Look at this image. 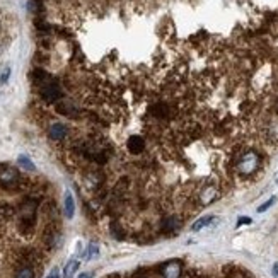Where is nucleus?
<instances>
[{"label": "nucleus", "mask_w": 278, "mask_h": 278, "mask_svg": "<svg viewBox=\"0 0 278 278\" xmlns=\"http://www.w3.org/2000/svg\"><path fill=\"white\" fill-rule=\"evenodd\" d=\"M150 113H152L156 118H167L171 113V109L166 106V104H154L152 108H150Z\"/></svg>", "instance_id": "obj_13"}, {"label": "nucleus", "mask_w": 278, "mask_h": 278, "mask_svg": "<svg viewBox=\"0 0 278 278\" xmlns=\"http://www.w3.org/2000/svg\"><path fill=\"white\" fill-rule=\"evenodd\" d=\"M29 9L33 12H38V11H41V4L38 2V0H31V2H29Z\"/></svg>", "instance_id": "obj_23"}, {"label": "nucleus", "mask_w": 278, "mask_h": 278, "mask_svg": "<svg viewBox=\"0 0 278 278\" xmlns=\"http://www.w3.org/2000/svg\"><path fill=\"white\" fill-rule=\"evenodd\" d=\"M63 212H65L67 218H72L75 213V202H74V197H72L70 191H67L65 193V200H63Z\"/></svg>", "instance_id": "obj_9"}, {"label": "nucleus", "mask_w": 278, "mask_h": 278, "mask_svg": "<svg viewBox=\"0 0 278 278\" xmlns=\"http://www.w3.org/2000/svg\"><path fill=\"white\" fill-rule=\"evenodd\" d=\"M98 254H99L98 244H96V243H90L89 248H87V254H85V258H87V259H94V258H98Z\"/></svg>", "instance_id": "obj_20"}, {"label": "nucleus", "mask_w": 278, "mask_h": 278, "mask_svg": "<svg viewBox=\"0 0 278 278\" xmlns=\"http://www.w3.org/2000/svg\"><path fill=\"white\" fill-rule=\"evenodd\" d=\"M126 147H128L130 154L138 156V154H142L145 149V140L140 135H131L128 138V142H126Z\"/></svg>", "instance_id": "obj_6"}, {"label": "nucleus", "mask_w": 278, "mask_h": 278, "mask_svg": "<svg viewBox=\"0 0 278 278\" xmlns=\"http://www.w3.org/2000/svg\"><path fill=\"white\" fill-rule=\"evenodd\" d=\"M212 222H213V217H212V215H208V217H202V218H200V220L195 222L191 229H193L195 232H197V230H200V229H203V227H207L208 224H212Z\"/></svg>", "instance_id": "obj_17"}, {"label": "nucleus", "mask_w": 278, "mask_h": 278, "mask_svg": "<svg viewBox=\"0 0 278 278\" xmlns=\"http://www.w3.org/2000/svg\"><path fill=\"white\" fill-rule=\"evenodd\" d=\"M19 183V172L12 167H4L0 169V184L2 186H12Z\"/></svg>", "instance_id": "obj_5"}, {"label": "nucleus", "mask_w": 278, "mask_h": 278, "mask_svg": "<svg viewBox=\"0 0 278 278\" xmlns=\"http://www.w3.org/2000/svg\"><path fill=\"white\" fill-rule=\"evenodd\" d=\"M217 195H218V191H217L215 186H207V188H205L202 193H200V200H202V205H208V203L215 202Z\"/></svg>", "instance_id": "obj_8"}, {"label": "nucleus", "mask_w": 278, "mask_h": 278, "mask_svg": "<svg viewBox=\"0 0 278 278\" xmlns=\"http://www.w3.org/2000/svg\"><path fill=\"white\" fill-rule=\"evenodd\" d=\"M224 275L225 278H248V273L236 266H227L224 270Z\"/></svg>", "instance_id": "obj_14"}, {"label": "nucleus", "mask_w": 278, "mask_h": 278, "mask_svg": "<svg viewBox=\"0 0 278 278\" xmlns=\"http://www.w3.org/2000/svg\"><path fill=\"white\" fill-rule=\"evenodd\" d=\"M17 162H19V166L22 167V169H26V171H34V164L29 161V157L19 156V159H17Z\"/></svg>", "instance_id": "obj_19"}, {"label": "nucleus", "mask_w": 278, "mask_h": 278, "mask_svg": "<svg viewBox=\"0 0 278 278\" xmlns=\"http://www.w3.org/2000/svg\"><path fill=\"white\" fill-rule=\"evenodd\" d=\"M36 202L34 200H26L21 205V212H19V229L22 234H31L34 230L36 224Z\"/></svg>", "instance_id": "obj_1"}, {"label": "nucleus", "mask_w": 278, "mask_h": 278, "mask_svg": "<svg viewBox=\"0 0 278 278\" xmlns=\"http://www.w3.org/2000/svg\"><path fill=\"white\" fill-rule=\"evenodd\" d=\"M92 276H94L92 271H85V273H82V275H79L77 278H92Z\"/></svg>", "instance_id": "obj_25"}, {"label": "nucleus", "mask_w": 278, "mask_h": 278, "mask_svg": "<svg viewBox=\"0 0 278 278\" xmlns=\"http://www.w3.org/2000/svg\"><path fill=\"white\" fill-rule=\"evenodd\" d=\"M57 111L60 115H65V116H77L79 115V109H77L74 104H68V103H60L57 106Z\"/></svg>", "instance_id": "obj_12"}, {"label": "nucleus", "mask_w": 278, "mask_h": 278, "mask_svg": "<svg viewBox=\"0 0 278 278\" xmlns=\"http://www.w3.org/2000/svg\"><path fill=\"white\" fill-rule=\"evenodd\" d=\"M275 202H276V197H271L270 200H268V202H265V203H263V205H261V207H258V212H259V213L266 212V210H268V208H270V207H271V205H275Z\"/></svg>", "instance_id": "obj_21"}, {"label": "nucleus", "mask_w": 278, "mask_h": 278, "mask_svg": "<svg viewBox=\"0 0 278 278\" xmlns=\"http://www.w3.org/2000/svg\"><path fill=\"white\" fill-rule=\"evenodd\" d=\"M276 183H278V179H276Z\"/></svg>", "instance_id": "obj_30"}, {"label": "nucleus", "mask_w": 278, "mask_h": 278, "mask_svg": "<svg viewBox=\"0 0 278 278\" xmlns=\"http://www.w3.org/2000/svg\"><path fill=\"white\" fill-rule=\"evenodd\" d=\"M16 278H34L33 266H22L21 270L16 273Z\"/></svg>", "instance_id": "obj_18"}, {"label": "nucleus", "mask_w": 278, "mask_h": 278, "mask_svg": "<svg viewBox=\"0 0 278 278\" xmlns=\"http://www.w3.org/2000/svg\"><path fill=\"white\" fill-rule=\"evenodd\" d=\"M9 77H11V67H6L2 72V75H0V84H6L9 80Z\"/></svg>", "instance_id": "obj_22"}, {"label": "nucleus", "mask_w": 278, "mask_h": 278, "mask_svg": "<svg viewBox=\"0 0 278 278\" xmlns=\"http://www.w3.org/2000/svg\"><path fill=\"white\" fill-rule=\"evenodd\" d=\"M108 278H120V275H118V273H113V275H109Z\"/></svg>", "instance_id": "obj_28"}, {"label": "nucleus", "mask_w": 278, "mask_h": 278, "mask_svg": "<svg viewBox=\"0 0 278 278\" xmlns=\"http://www.w3.org/2000/svg\"><path fill=\"white\" fill-rule=\"evenodd\" d=\"M14 213H16V210H14V207H11V205H0V222H6L9 218H12Z\"/></svg>", "instance_id": "obj_16"}, {"label": "nucleus", "mask_w": 278, "mask_h": 278, "mask_svg": "<svg viewBox=\"0 0 278 278\" xmlns=\"http://www.w3.org/2000/svg\"><path fill=\"white\" fill-rule=\"evenodd\" d=\"M273 275L278 276V263H275V266H273Z\"/></svg>", "instance_id": "obj_27"}, {"label": "nucleus", "mask_w": 278, "mask_h": 278, "mask_svg": "<svg viewBox=\"0 0 278 278\" xmlns=\"http://www.w3.org/2000/svg\"><path fill=\"white\" fill-rule=\"evenodd\" d=\"M181 225L179 218L177 217H167L162 220V230L164 232H172V230H177Z\"/></svg>", "instance_id": "obj_11"}, {"label": "nucleus", "mask_w": 278, "mask_h": 278, "mask_svg": "<svg viewBox=\"0 0 278 278\" xmlns=\"http://www.w3.org/2000/svg\"><path fill=\"white\" fill-rule=\"evenodd\" d=\"M135 278H145V276H140V275H136Z\"/></svg>", "instance_id": "obj_29"}, {"label": "nucleus", "mask_w": 278, "mask_h": 278, "mask_svg": "<svg viewBox=\"0 0 278 278\" xmlns=\"http://www.w3.org/2000/svg\"><path fill=\"white\" fill-rule=\"evenodd\" d=\"M39 96L43 98V101L48 104L57 103L58 99L62 98L60 85H58L53 79H50L48 82H44L43 85H39Z\"/></svg>", "instance_id": "obj_3"}, {"label": "nucleus", "mask_w": 278, "mask_h": 278, "mask_svg": "<svg viewBox=\"0 0 278 278\" xmlns=\"http://www.w3.org/2000/svg\"><path fill=\"white\" fill-rule=\"evenodd\" d=\"M77 268H79V261L77 259H70L65 265V268H63V278H72L77 271Z\"/></svg>", "instance_id": "obj_15"}, {"label": "nucleus", "mask_w": 278, "mask_h": 278, "mask_svg": "<svg viewBox=\"0 0 278 278\" xmlns=\"http://www.w3.org/2000/svg\"><path fill=\"white\" fill-rule=\"evenodd\" d=\"M243 224H251V218H249V217H241L239 222H238V227H241Z\"/></svg>", "instance_id": "obj_24"}, {"label": "nucleus", "mask_w": 278, "mask_h": 278, "mask_svg": "<svg viewBox=\"0 0 278 278\" xmlns=\"http://www.w3.org/2000/svg\"><path fill=\"white\" fill-rule=\"evenodd\" d=\"M58 241H60V232L53 229V227H48V229L44 230V243H47L50 248H55V246L58 244Z\"/></svg>", "instance_id": "obj_10"}, {"label": "nucleus", "mask_w": 278, "mask_h": 278, "mask_svg": "<svg viewBox=\"0 0 278 278\" xmlns=\"http://www.w3.org/2000/svg\"><path fill=\"white\" fill-rule=\"evenodd\" d=\"M259 162H261V157H259L258 152L254 150H248L243 157L239 159L238 162V172L243 176H251L254 172L258 171L259 167Z\"/></svg>", "instance_id": "obj_2"}, {"label": "nucleus", "mask_w": 278, "mask_h": 278, "mask_svg": "<svg viewBox=\"0 0 278 278\" xmlns=\"http://www.w3.org/2000/svg\"><path fill=\"white\" fill-rule=\"evenodd\" d=\"M161 275L162 278H181V275H183V265L177 259L166 263L161 270Z\"/></svg>", "instance_id": "obj_4"}, {"label": "nucleus", "mask_w": 278, "mask_h": 278, "mask_svg": "<svg viewBox=\"0 0 278 278\" xmlns=\"http://www.w3.org/2000/svg\"><path fill=\"white\" fill-rule=\"evenodd\" d=\"M48 135L55 142H60V140H63L67 136V126L63 125V123H53V125L50 126Z\"/></svg>", "instance_id": "obj_7"}, {"label": "nucleus", "mask_w": 278, "mask_h": 278, "mask_svg": "<svg viewBox=\"0 0 278 278\" xmlns=\"http://www.w3.org/2000/svg\"><path fill=\"white\" fill-rule=\"evenodd\" d=\"M47 278H60V275H58V270H53L52 273H50V276Z\"/></svg>", "instance_id": "obj_26"}]
</instances>
